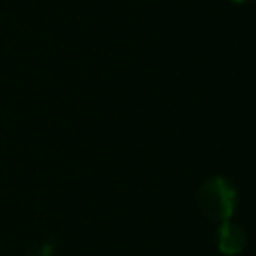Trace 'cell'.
<instances>
[{"label":"cell","instance_id":"1","mask_svg":"<svg viewBox=\"0 0 256 256\" xmlns=\"http://www.w3.org/2000/svg\"><path fill=\"white\" fill-rule=\"evenodd\" d=\"M236 188L230 180L222 176H214L206 180L196 192V204L200 212L216 222H226L234 214L236 208Z\"/></svg>","mask_w":256,"mask_h":256},{"label":"cell","instance_id":"2","mask_svg":"<svg viewBox=\"0 0 256 256\" xmlns=\"http://www.w3.org/2000/svg\"><path fill=\"white\" fill-rule=\"evenodd\" d=\"M246 246V234L240 226L232 222H220L218 228V250L226 256H236L244 250Z\"/></svg>","mask_w":256,"mask_h":256},{"label":"cell","instance_id":"3","mask_svg":"<svg viewBox=\"0 0 256 256\" xmlns=\"http://www.w3.org/2000/svg\"><path fill=\"white\" fill-rule=\"evenodd\" d=\"M52 254V246L50 244H42V246H36L32 256H50Z\"/></svg>","mask_w":256,"mask_h":256},{"label":"cell","instance_id":"4","mask_svg":"<svg viewBox=\"0 0 256 256\" xmlns=\"http://www.w3.org/2000/svg\"><path fill=\"white\" fill-rule=\"evenodd\" d=\"M232 2H238V4H244V2H250V0H232Z\"/></svg>","mask_w":256,"mask_h":256}]
</instances>
